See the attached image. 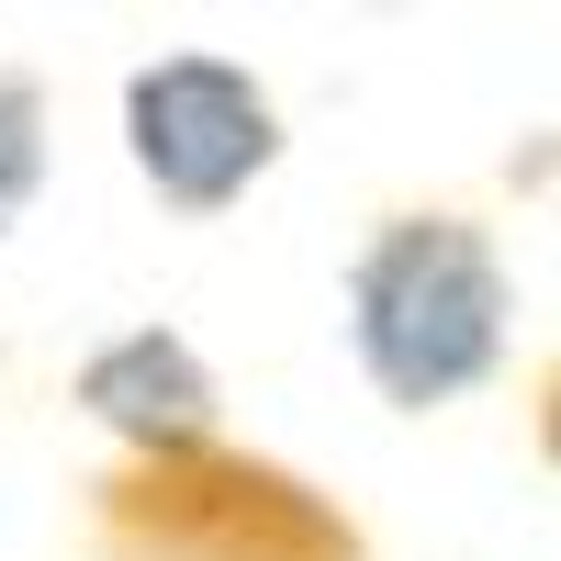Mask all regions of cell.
I'll use <instances>...</instances> for the list:
<instances>
[{"label": "cell", "instance_id": "cell-1", "mask_svg": "<svg viewBox=\"0 0 561 561\" xmlns=\"http://www.w3.org/2000/svg\"><path fill=\"white\" fill-rule=\"evenodd\" d=\"M505 337H517V280H505L472 214L427 203V214L370 225V248L348 259V348L382 404H404V415L460 404L472 382L505 370Z\"/></svg>", "mask_w": 561, "mask_h": 561}, {"label": "cell", "instance_id": "cell-2", "mask_svg": "<svg viewBox=\"0 0 561 561\" xmlns=\"http://www.w3.org/2000/svg\"><path fill=\"white\" fill-rule=\"evenodd\" d=\"M102 528L135 561H370L304 472L248 449H169L102 483Z\"/></svg>", "mask_w": 561, "mask_h": 561}, {"label": "cell", "instance_id": "cell-3", "mask_svg": "<svg viewBox=\"0 0 561 561\" xmlns=\"http://www.w3.org/2000/svg\"><path fill=\"white\" fill-rule=\"evenodd\" d=\"M124 147L169 214H225L280 158V113L237 57H158L124 79Z\"/></svg>", "mask_w": 561, "mask_h": 561}, {"label": "cell", "instance_id": "cell-4", "mask_svg": "<svg viewBox=\"0 0 561 561\" xmlns=\"http://www.w3.org/2000/svg\"><path fill=\"white\" fill-rule=\"evenodd\" d=\"M79 404L102 415L113 438H135V460L169 449H214V370L180 325H135V337L79 359Z\"/></svg>", "mask_w": 561, "mask_h": 561}, {"label": "cell", "instance_id": "cell-5", "mask_svg": "<svg viewBox=\"0 0 561 561\" xmlns=\"http://www.w3.org/2000/svg\"><path fill=\"white\" fill-rule=\"evenodd\" d=\"M34 192H45V90L23 68H0V237L23 225Z\"/></svg>", "mask_w": 561, "mask_h": 561}]
</instances>
